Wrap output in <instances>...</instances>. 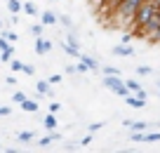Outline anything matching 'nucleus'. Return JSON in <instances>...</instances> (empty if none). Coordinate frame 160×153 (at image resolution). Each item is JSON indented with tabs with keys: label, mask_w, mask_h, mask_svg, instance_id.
Masks as SVG:
<instances>
[{
	"label": "nucleus",
	"mask_w": 160,
	"mask_h": 153,
	"mask_svg": "<svg viewBox=\"0 0 160 153\" xmlns=\"http://www.w3.org/2000/svg\"><path fill=\"white\" fill-rule=\"evenodd\" d=\"M155 10H158V7H155L153 3H148V0H144V3H141V5L137 7L134 17H132V24H134V26H139V28H141V26H144L146 21L151 19V14H153Z\"/></svg>",
	"instance_id": "obj_1"
},
{
	"label": "nucleus",
	"mask_w": 160,
	"mask_h": 153,
	"mask_svg": "<svg viewBox=\"0 0 160 153\" xmlns=\"http://www.w3.org/2000/svg\"><path fill=\"white\" fill-rule=\"evenodd\" d=\"M141 3H144V0H120L118 10H120V14H122V17H134L137 7H139Z\"/></svg>",
	"instance_id": "obj_2"
},
{
	"label": "nucleus",
	"mask_w": 160,
	"mask_h": 153,
	"mask_svg": "<svg viewBox=\"0 0 160 153\" xmlns=\"http://www.w3.org/2000/svg\"><path fill=\"white\" fill-rule=\"evenodd\" d=\"M141 28H144L146 33H153V35L158 33V28H160V10H155L153 14H151V19L146 21V24L141 26Z\"/></svg>",
	"instance_id": "obj_3"
},
{
	"label": "nucleus",
	"mask_w": 160,
	"mask_h": 153,
	"mask_svg": "<svg viewBox=\"0 0 160 153\" xmlns=\"http://www.w3.org/2000/svg\"><path fill=\"white\" fill-rule=\"evenodd\" d=\"M50 49H52V43H50V40L38 38V43H35V52H38V54H45V52H50Z\"/></svg>",
	"instance_id": "obj_4"
},
{
	"label": "nucleus",
	"mask_w": 160,
	"mask_h": 153,
	"mask_svg": "<svg viewBox=\"0 0 160 153\" xmlns=\"http://www.w3.org/2000/svg\"><path fill=\"white\" fill-rule=\"evenodd\" d=\"M113 54H120V57H132V54H134V49H132V47H125V45H118V47H113Z\"/></svg>",
	"instance_id": "obj_5"
},
{
	"label": "nucleus",
	"mask_w": 160,
	"mask_h": 153,
	"mask_svg": "<svg viewBox=\"0 0 160 153\" xmlns=\"http://www.w3.org/2000/svg\"><path fill=\"white\" fill-rule=\"evenodd\" d=\"M127 104L132 109H144L146 106V99H139V97H127Z\"/></svg>",
	"instance_id": "obj_6"
},
{
	"label": "nucleus",
	"mask_w": 160,
	"mask_h": 153,
	"mask_svg": "<svg viewBox=\"0 0 160 153\" xmlns=\"http://www.w3.org/2000/svg\"><path fill=\"white\" fill-rule=\"evenodd\" d=\"M78 59H80V61H85V64H87V69H92V71H97V69H99V64H97V61L92 59V57H85V54H80Z\"/></svg>",
	"instance_id": "obj_7"
},
{
	"label": "nucleus",
	"mask_w": 160,
	"mask_h": 153,
	"mask_svg": "<svg viewBox=\"0 0 160 153\" xmlns=\"http://www.w3.org/2000/svg\"><path fill=\"white\" fill-rule=\"evenodd\" d=\"M21 109H24V111H28V113H35V111H38V104H35V101H31V99H24Z\"/></svg>",
	"instance_id": "obj_8"
},
{
	"label": "nucleus",
	"mask_w": 160,
	"mask_h": 153,
	"mask_svg": "<svg viewBox=\"0 0 160 153\" xmlns=\"http://www.w3.org/2000/svg\"><path fill=\"white\" fill-rule=\"evenodd\" d=\"M7 7H10V12L17 14V12L21 10V3H19V0H7Z\"/></svg>",
	"instance_id": "obj_9"
},
{
	"label": "nucleus",
	"mask_w": 160,
	"mask_h": 153,
	"mask_svg": "<svg viewBox=\"0 0 160 153\" xmlns=\"http://www.w3.org/2000/svg\"><path fill=\"white\" fill-rule=\"evenodd\" d=\"M125 85H127V89H130V92H134V94H137V92H139V89H141V85L137 83V80H127Z\"/></svg>",
	"instance_id": "obj_10"
},
{
	"label": "nucleus",
	"mask_w": 160,
	"mask_h": 153,
	"mask_svg": "<svg viewBox=\"0 0 160 153\" xmlns=\"http://www.w3.org/2000/svg\"><path fill=\"white\" fill-rule=\"evenodd\" d=\"M45 127H47V130H54V127H57V120H54V115H52V113L45 115Z\"/></svg>",
	"instance_id": "obj_11"
},
{
	"label": "nucleus",
	"mask_w": 160,
	"mask_h": 153,
	"mask_svg": "<svg viewBox=\"0 0 160 153\" xmlns=\"http://www.w3.org/2000/svg\"><path fill=\"white\" fill-rule=\"evenodd\" d=\"M38 92H40V94H47V92H50V83L40 80V83H38Z\"/></svg>",
	"instance_id": "obj_12"
},
{
	"label": "nucleus",
	"mask_w": 160,
	"mask_h": 153,
	"mask_svg": "<svg viewBox=\"0 0 160 153\" xmlns=\"http://www.w3.org/2000/svg\"><path fill=\"white\" fill-rule=\"evenodd\" d=\"M24 12H26V14H38V10H35L33 3H26V5H24Z\"/></svg>",
	"instance_id": "obj_13"
},
{
	"label": "nucleus",
	"mask_w": 160,
	"mask_h": 153,
	"mask_svg": "<svg viewBox=\"0 0 160 153\" xmlns=\"http://www.w3.org/2000/svg\"><path fill=\"white\" fill-rule=\"evenodd\" d=\"M12 59V47H7V49H2V57H0V61H10Z\"/></svg>",
	"instance_id": "obj_14"
},
{
	"label": "nucleus",
	"mask_w": 160,
	"mask_h": 153,
	"mask_svg": "<svg viewBox=\"0 0 160 153\" xmlns=\"http://www.w3.org/2000/svg\"><path fill=\"white\" fill-rule=\"evenodd\" d=\"M104 73H106V75H120V71L113 69V66H104Z\"/></svg>",
	"instance_id": "obj_15"
},
{
	"label": "nucleus",
	"mask_w": 160,
	"mask_h": 153,
	"mask_svg": "<svg viewBox=\"0 0 160 153\" xmlns=\"http://www.w3.org/2000/svg\"><path fill=\"white\" fill-rule=\"evenodd\" d=\"M42 21H45V24H54V14H50V12H45V14H42Z\"/></svg>",
	"instance_id": "obj_16"
},
{
	"label": "nucleus",
	"mask_w": 160,
	"mask_h": 153,
	"mask_svg": "<svg viewBox=\"0 0 160 153\" xmlns=\"http://www.w3.org/2000/svg\"><path fill=\"white\" fill-rule=\"evenodd\" d=\"M137 73H139V75H151L153 71H151L148 66H139V69H137Z\"/></svg>",
	"instance_id": "obj_17"
},
{
	"label": "nucleus",
	"mask_w": 160,
	"mask_h": 153,
	"mask_svg": "<svg viewBox=\"0 0 160 153\" xmlns=\"http://www.w3.org/2000/svg\"><path fill=\"white\" fill-rule=\"evenodd\" d=\"M52 141H54V137H42V139H40V146H47V144H52Z\"/></svg>",
	"instance_id": "obj_18"
},
{
	"label": "nucleus",
	"mask_w": 160,
	"mask_h": 153,
	"mask_svg": "<svg viewBox=\"0 0 160 153\" xmlns=\"http://www.w3.org/2000/svg\"><path fill=\"white\" fill-rule=\"evenodd\" d=\"M19 139H21V141H28V139H33V132H21Z\"/></svg>",
	"instance_id": "obj_19"
},
{
	"label": "nucleus",
	"mask_w": 160,
	"mask_h": 153,
	"mask_svg": "<svg viewBox=\"0 0 160 153\" xmlns=\"http://www.w3.org/2000/svg\"><path fill=\"white\" fill-rule=\"evenodd\" d=\"M160 139V132H155V134H148V137H144V141H158Z\"/></svg>",
	"instance_id": "obj_20"
},
{
	"label": "nucleus",
	"mask_w": 160,
	"mask_h": 153,
	"mask_svg": "<svg viewBox=\"0 0 160 153\" xmlns=\"http://www.w3.org/2000/svg\"><path fill=\"white\" fill-rule=\"evenodd\" d=\"M12 71H24V64L21 61H12Z\"/></svg>",
	"instance_id": "obj_21"
},
{
	"label": "nucleus",
	"mask_w": 160,
	"mask_h": 153,
	"mask_svg": "<svg viewBox=\"0 0 160 153\" xmlns=\"http://www.w3.org/2000/svg\"><path fill=\"white\" fill-rule=\"evenodd\" d=\"M31 31H33V35H35V38H40V33H42V26H33Z\"/></svg>",
	"instance_id": "obj_22"
},
{
	"label": "nucleus",
	"mask_w": 160,
	"mask_h": 153,
	"mask_svg": "<svg viewBox=\"0 0 160 153\" xmlns=\"http://www.w3.org/2000/svg\"><path fill=\"white\" fill-rule=\"evenodd\" d=\"M24 73H28V75H33V73H35V69H33V66H28V64H24Z\"/></svg>",
	"instance_id": "obj_23"
},
{
	"label": "nucleus",
	"mask_w": 160,
	"mask_h": 153,
	"mask_svg": "<svg viewBox=\"0 0 160 153\" xmlns=\"http://www.w3.org/2000/svg\"><path fill=\"white\" fill-rule=\"evenodd\" d=\"M75 71H80V73H85V71H87V64H85V61H80V66H75Z\"/></svg>",
	"instance_id": "obj_24"
},
{
	"label": "nucleus",
	"mask_w": 160,
	"mask_h": 153,
	"mask_svg": "<svg viewBox=\"0 0 160 153\" xmlns=\"http://www.w3.org/2000/svg\"><path fill=\"white\" fill-rule=\"evenodd\" d=\"M101 125H104V123H94V125H90V132H97V130H101Z\"/></svg>",
	"instance_id": "obj_25"
},
{
	"label": "nucleus",
	"mask_w": 160,
	"mask_h": 153,
	"mask_svg": "<svg viewBox=\"0 0 160 153\" xmlns=\"http://www.w3.org/2000/svg\"><path fill=\"white\" fill-rule=\"evenodd\" d=\"M7 47H10V43H7V40L2 38V40H0V49H7Z\"/></svg>",
	"instance_id": "obj_26"
},
{
	"label": "nucleus",
	"mask_w": 160,
	"mask_h": 153,
	"mask_svg": "<svg viewBox=\"0 0 160 153\" xmlns=\"http://www.w3.org/2000/svg\"><path fill=\"white\" fill-rule=\"evenodd\" d=\"M24 99H26V97H24L21 92H17V94H14V101H24Z\"/></svg>",
	"instance_id": "obj_27"
},
{
	"label": "nucleus",
	"mask_w": 160,
	"mask_h": 153,
	"mask_svg": "<svg viewBox=\"0 0 160 153\" xmlns=\"http://www.w3.org/2000/svg\"><path fill=\"white\" fill-rule=\"evenodd\" d=\"M148 3H153V5H155V7H158V5H160V0H148Z\"/></svg>",
	"instance_id": "obj_28"
},
{
	"label": "nucleus",
	"mask_w": 160,
	"mask_h": 153,
	"mask_svg": "<svg viewBox=\"0 0 160 153\" xmlns=\"http://www.w3.org/2000/svg\"><path fill=\"white\" fill-rule=\"evenodd\" d=\"M155 38H158V40H160V28H158V33H155Z\"/></svg>",
	"instance_id": "obj_29"
},
{
	"label": "nucleus",
	"mask_w": 160,
	"mask_h": 153,
	"mask_svg": "<svg viewBox=\"0 0 160 153\" xmlns=\"http://www.w3.org/2000/svg\"><path fill=\"white\" fill-rule=\"evenodd\" d=\"M158 85H160V83H158Z\"/></svg>",
	"instance_id": "obj_30"
}]
</instances>
